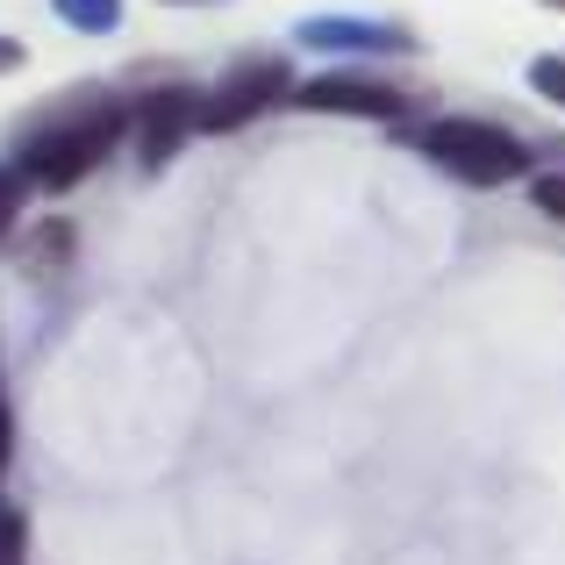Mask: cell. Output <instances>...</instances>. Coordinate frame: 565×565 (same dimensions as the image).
<instances>
[{"instance_id":"cell-1","label":"cell","mask_w":565,"mask_h":565,"mask_svg":"<svg viewBox=\"0 0 565 565\" xmlns=\"http://www.w3.org/2000/svg\"><path fill=\"white\" fill-rule=\"evenodd\" d=\"M122 129H129V108L115 94H79V100H65L57 115H36V129H29L22 151H14V172H22V186L65 193V186H79L86 172L115 151Z\"/></svg>"},{"instance_id":"cell-10","label":"cell","mask_w":565,"mask_h":565,"mask_svg":"<svg viewBox=\"0 0 565 565\" xmlns=\"http://www.w3.org/2000/svg\"><path fill=\"white\" fill-rule=\"evenodd\" d=\"M530 86H537L544 100H558V108H565V57H537V65H530Z\"/></svg>"},{"instance_id":"cell-7","label":"cell","mask_w":565,"mask_h":565,"mask_svg":"<svg viewBox=\"0 0 565 565\" xmlns=\"http://www.w3.org/2000/svg\"><path fill=\"white\" fill-rule=\"evenodd\" d=\"M57 14H65L72 29H86V36H108L115 22H122V0H51Z\"/></svg>"},{"instance_id":"cell-2","label":"cell","mask_w":565,"mask_h":565,"mask_svg":"<svg viewBox=\"0 0 565 565\" xmlns=\"http://www.w3.org/2000/svg\"><path fill=\"white\" fill-rule=\"evenodd\" d=\"M401 137L423 158H437L451 180L466 186H509L530 172V143L509 137L501 122H472V115H437V122H408Z\"/></svg>"},{"instance_id":"cell-11","label":"cell","mask_w":565,"mask_h":565,"mask_svg":"<svg viewBox=\"0 0 565 565\" xmlns=\"http://www.w3.org/2000/svg\"><path fill=\"white\" fill-rule=\"evenodd\" d=\"M530 201H537L544 215L565 222V172H552V180H530Z\"/></svg>"},{"instance_id":"cell-13","label":"cell","mask_w":565,"mask_h":565,"mask_svg":"<svg viewBox=\"0 0 565 565\" xmlns=\"http://www.w3.org/2000/svg\"><path fill=\"white\" fill-rule=\"evenodd\" d=\"M8 444H14V423H8V401H0V472H8Z\"/></svg>"},{"instance_id":"cell-9","label":"cell","mask_w":565,"mask_h":565,"mask_svg":"<svg viewBox=\"0 0 565 565\" xmlns=\"http://www.w3.org/2000/svg\"><path fill=\"white\" fill-rule=\"evenodd\" d=\"M22 201H29L22 172H14V166H0V250H8V230H14V215H22Z\"/></svg>"},{"instance_id":"cell-4","label":"cell","mask_w":565,"mask_h":565,"mask_svg":"<svg viewBox=\"0 0 565 565\" xmlns=\"http://www.w3.org/2000/svg\"><path fill=\"white\" fill-rule=\"evenodd\" d=\"M294 100H301V108H316V115H373V122H394V115H408L401 86L365 79V72H322V79L294 86Z\"/></svg>"},{"instance_id":"cell-14","label":"cell","mask_w":565,"mask_h":565,"mask_svg":"<svg viewBox=\"0 0 565 565\" xmlns=\"http://www.w3.org/2000/svg\"><path fill=\"white\" fill-rule=\"evenodd\" d=\"M544 8H565V0H544Z\"/></svg>"},{"instance_id":"cell-12","label":"cell","mask_w":565,"mask_h":565,"mask_svg":"<svg viewBox=\"0 0 565 565\" xmlns=\"http://www.w3.org/2000/svg\"><path fill=\"white\" fill-rule=\"evenodd\" d=\"M14 65H22V43H14V36H0V79H8Z\"/></svg>"},{"instance_id":"cell-6","label":"cell","mask_w":565,"mask_h":565,"mask_svg":"<svg viewBox=\"0 0 565 565\" xmlns=\"http://www.w3.org/2000/svg\"><path fill=\"white\" fill-rule=\"evenodd\" d=\"M301 43H316V51H394V43H408V36H394V29H365V22H308Z\"/></svg>"},{"instance_id":"cell-3","label":"cell","mask_w":565,"mask_h":565,"mask_svg":"<svg viewBox=\"0 0 565 565\" xmlns=\"http://www.w3.org/2000/svg\"><path fill=\"white\" fill-rule=\"evenodd\" d=\"M287 94V65H273V57H250V65H236L230 79L215 86V94H201V115H193V129H207V137H230V129L258 122L273 100Z\"/></svg>"},{"instance_id":"cell-5","label":"cell","mask_w":565,"mask_h":565,"mask_svg":"<svg viewBox=\"0 0 565 565\" xmlns=\"http://www.w3.org/2000/svg\"><path fill=\"white\" fill-rule=\"evenodd\" d=\"M193 115H201V94L193 86H158V94H143V108L129 115L137 122V143H143V166H166V158H180L186 137H201L193 129Z\"/></svg>"},{"instance_id":"cell-8","label":"cell","mask_w":565,"mask_h":565,"mask_svg":"<svg viewBox=\"0 0 565 565\" xmlns=\"http://www.w3.org/2000/svg\"><path fill=\"white\" fill-rule=\"evenodd\" d=\"M0 565H29V515L0 501Z\"/></svg>"}]
</instances>
